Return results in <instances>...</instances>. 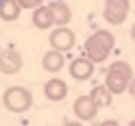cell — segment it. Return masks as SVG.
Wrapping results in <instances>:
<instances>
[{"label": "cell", "instance_id": "obj_1", "mask_svg": "<svg viewBox=\"0 0 135 126\" xmlns=\"http://www.w3.org/2000/svg\"><path fill=\"white\" fill-rule=\"evenodd\" d=\"M115 46V37H113V33H109L105 28H100V31H94L91 35L87 37L85 41V57L91 59L94 63H105L109 54H111V50Z\"/></svg>", "mask_w": 135, "mask_h": 126}, {"label": "cell", "instance_id": "obj_2", "mask_svg": "<svg viewBox=\"0 0 135 126\" xmlns=\"http://www.w3.org/2000/svg\"><path fill=\"white\" fill-rule=\"evenodd\" d=\"M133 78V68L126 61H113L107 68L105 74V85L111 89V94H124L129 89V83Z\"/></svg>", "mask_w": 135, "mask_h": 126}, {"label": "cell", "instance_id": "obj_3", "mask_svg": "<svg viewBox=\"0 0 135 126\" xmlns=\"http://www.w3.org/2000/svg\"><path fill=\"white\" fill-rule=\"evenodd\" d=\"M2 104L11 113H26L33 107V94L26 87H20V85L7 87L2 94Z\"/></svg>", "mask_w": 135, "mask_h": 126}, {"label": "cell", "instance_id": "obj_4", "mask_svg": "<svg viewBox=\"0 0 135 126\" xmlns=\"http://www.w3.org/2000/svg\"><path fill=\"white\" fill-rule=\"evenodd\" d=\"M131 11V0H105V9H103V18L107 24H122L129 18Z\"/></svg>", "mask_w": 135, "mask_h": 126}, {"label": "cell", "instance_id": "obj_5", "mask_svg": "<svg viewBox=\"0 0 135 126\" xmlns=\"http://www.w3.org/2000/svg\"><path fill=\"white\" fill-rule=\"evenodd\" d=\"M72 111L81 122H94L100 109L96 107L94 100H91V96H79L74 100V104H72Z\"/></svg>", "mask_w": 135, "mask_h": 126}, {"label": "cell", "instance_id": "obj_6", "mask_svg": "<svg viewBox=\"0 0 135 126\" xmlns=\"http://www.w3.org/2000/svg\"><path fill=\"white\" fill-rule=\"evenodd\" d=\"M74 41H76L74 31L65 28V26H57L52 33H50V48H55V50L68 52V50L74 48Z\"/></svg>", "mask_w": 135, "mask_h": 126}, {"label": "cell", "instance_id": "obj_7", "mask_svg": "<svg viewBox=\"0 0 135 126\" xmlns=\"http://www.w3.org/2000/svg\"><path fill=\"white\" fill-rule=\"evenodd\" d=\"M20 70H22V54L13 48L2 50L0 52V72L11 76V74H18Z\"/></svg>", "mask_w": 135, "mask_h": 126}, {"label": "cell", "instance_id": "obj_8", "mask_svg": "<svg viewBox=\"0 0 135 126\" xmlns=\"http://www.w3.org/2000/svg\"><path fill=\"white\" fill-rule=\"evenodd\" d=\"M94 61L87 57H79L74 59V61L70 63V76L74 80H89L91 76H94Z\"/></svg>", "mask_w": 135, "mask_h": 126}, {"label": "cell", "instance_id": "obj_9", "mask_svg": "<svg viewBox=\"0 0 135 126\" xmlns=\"http://www.w3.org/2000/svg\"><path fill=\"white\" fill-rule=\"evenodd\" d=\"M44 94H46V98L50 102H61L68 96V83L61 80V78H50L44 85Z\"/></svg>", "mask_w": 135, "mask_h": 126}, {"label": "cell", "instance_id": "obj_10", "mask_svg": "<svg viewBox=\"0 0 135 126\" xmlns=\"http://www.w3.org/2000/svg\"><path fill=\"white\" fill-rule=\"evenodd\" d=\"M41 65H44V70H46V72L57 74V72H61V70H63V65H65V57H63L61 50L50 48L48 52L41 57Z\"/></svg>", "mask_w": 135, "mask_h": 126}, {"label": "cell", "instance_id": "obj_11", "mask_svg": "<svg viewBox=\"0 0 135 126\" xmlns=\"http://www.w3.org/2000/svg\"><path fill=\"white\" fill-rule=\"evenodd\" d=\"M48 7H50V13H52V22L57 26H65V24L72 20V11H70V7L65 2H52Z\"/></svg>", "mask_w": 135, "mask_h": 126}, {"label": "cell", "instance_id": "obj_12", "mask_svg": "<svg viewBox=\"0 0 135 126\" xmlns=\"http://www.w3.org/2000/svg\"><path fill=\"white\" fill-rule=\"evenodd\" d=\"M89 96L96 102L98 109H107V107H111V102H113V94H111V89H109L107 85H96L94 89H91Z\"/></svg>", "mask_w": 135, "mask_h": 126}, {"label": "cell", "instance_id": "obj_13", "mask_svg": "<svg viewBox=\"0 0 135 126\" xmlns=\"http://www.w3.org/2000/svg\"><path fill=\"white\" fill-rule=\"evenodd\" d=\"M33 24L39 28V31H46L52 26V13H50V7H44V4H39L37 9H33Z\"/></svg>", "mask_w": 135, "mask_h": 126}, {"label": "cell", "instance_id": "obj_14", "mask_svg": "<svg viewBox=\"0 0 135 126\" xmlns=\"http://www.w3.org/2000/svg\"><path fill=\"white\" fill-rule=\"evenodd\" d=\"M22 13V7L18 0H0V18L4 22H13L18 20Z\"/></svg>", "mask_w": 135, "mask_h": 126}, {"label": "cell", "instance_id": "obj_15", "mask_svg": "<svg viewBox=\"0 0 135 126\" xmlns=\"http://www.w3.org/2000/svg\"><path fill=\"white\" fill-rule=\"evenodd\" d=\"M22 9H37L39 4H44V0H18Z\"/></svg>", "mask_w": 135, "mask_h": 126}, {"label": "cell", "instance_id": "obj_16", "mask_svg": "<svg viewBox=\"0 0 135 126\" xmlns=\"http://www.w3.org/2000/svg\"><path fill=\"white\" fill-rule=\"evenodd\" d=\"M126 91H129V94H131V98L135 100V76L131 78V83H129V89H126Z\"/></svg>", "mask_w": 135, "mask_h": 126}, {"label": "cell", "instance_id": "obj_17", "mask_svg": "<svg viewBox=\"0 0 135 126\" xmlns=\"http://www.w3.org/2000/svg\"><path fill=\"white\" fill-rule=\"evenodd\" d=\"M131 37H133V41H135V24L131 26Z\"/></svg>", "mask_w": 135, "mask_h": 126}, {"label": "cell", "instance_id": "obj_18", "mask_svg": "<svg viewBox=\"0 0 135 126\" xmlns=\"http://www.w3.org/2000/svg\"><path fill=\"white\" fill-rule=\"evenodd\" d=\"M0 52H2V48H0Z\"/></svg>", "mask_w": 135, "mask_h": 126}]
</instances>
